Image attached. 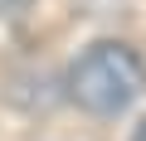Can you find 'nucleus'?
Masks as SVG:
<instances>
[{"label": "nucleus", "instance_id": "obj_1", "mask_svg": "<svg viewBox=\"0 0 146 141\" xmlns=\"http://www.w3.org/2000/svg\"><path fill=\"white\" fill-rule=\"evenodd\" d=\"M146 88V63L122 39H98L68 63V97L93 117L127 112Z\"/></svg>", "mask_w": 146, "mask_h": 141}, {"label": "nucleus", "instance_id": "obj_2", "mask_svg": "<svg viewBox=\"0 0 146 141\" xmlns=\"http://www.w3.org/2000/svg\"><path fill=\"white\" fill-rule=\"evenodd\" d=\"M131 141H146V122H141V126H136V136H131Z\"/></svg>", "mask_w": 146, "mask_h": 141}]
</instances>
